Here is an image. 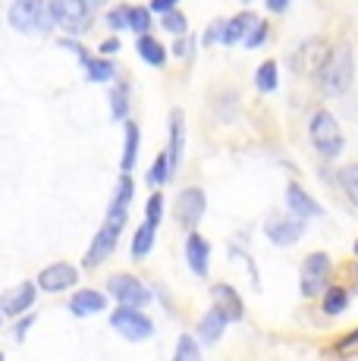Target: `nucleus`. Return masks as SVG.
<instances>
[{
	"instance_id": "dca6fc26",
	"label": "nucleus",
	"mask_w": 358,
	"mask_h": 361,
	"mask_svg": "<svg viewBox=\"0 0 358 361\" xmlns=\"http://www.w3.org/2000/svg\"><path fill=\"white\" fill-rule=\"evenodd\" d=\"M208 258H211V245L198 233H189V239H185V261H189L192 274L195 276L208 274Z\"/></svg>"
},
{
	"instance_id": "7ed1b4c3",
	"label": "nucleus",
	"mask_w": 358,
	"mask_h": 361,
	"mask_svg": "<svg viewBox=\"0 0 358 361\" xmlns=\"http://www.w3.org/2000/svg\"><path fill=\"white\" fill-rule=\"evenodd\" d=\"M110 327L120 333L129 343H144V339L154 336V324L148 314H142V308L135 305H120V308L110 314Z\"/></svg>"
},
{
	"instance_id": "f03ea898",
	"label": "nucleus",
	"mask_w": 358,
	"mask_h": 361,
	"mask_svg": "<svg viewBox=\"0 0 358 361\" xmlns=\"http://www.w3.org/2000/svg\"><path fill=\"white\" fill-rule=\"evenodd\" d=\"M355 75V60H352V47L340 44L333 54L327 57V66L321 69V85L327 94H346L352 85Z\"/></svg>"
},
{
	"instance_id": "e433bc0d",
	"label": "nucleus",
	"mask_w": 358,
	"mask_h": 361,
	"mask_svg": "<svg viewBox=\"0 0 358 361\" xmlns=\"http://www.w3.org/2000/svg\"><path fill=\"white\" fill-rule=\"evenodd\" d=\"M220 38H223V23L217 19V23H211L208 32H204V44H214V41H220Z\"/></svg>"
},
{
	"instance_id": "393cba45",
	"label": "nucleus",
	"mask_w": 358,
	"mask_h": 361,
	"mask_svg": "<svg viewBox=\"0 0 358 361\" xmlns=\"http://www.w3.org/2000/svg\"><path fill=\"white\" fill-rule=\"evenodd\" d=\"M110 116H113L116 123L129 120V85L123 82V85H116L113 92H110Z\"/></svg>"
},
{
	"instance_id": "c756f323",
	"label": "nucleus",
	"mask_w": 358,
	"mask_h": 361,
	"mask_svg": "<svg viewBox=\"0 0 358 361\" xmlns=\"http://www.w3.org/2000/svg\"><path fill=\"white\" fill-rule=\"evenodd\" d=\"M167 179H173V173H170V161H167V154H161L154 161V166L148 170V185H154V189H161Z\"/></svg>"
},
{
	"instance_id": "5701e85b",
	"label": "nucleus",
	"mask_w": 358,
	"mask_h": 361,
	"mask_svg": "<svg viewBox=\"0 0 358 361\" xmlns=\"http://www.w3.org/2000/svg\"><path fill=\"white\" fill-rule=\"evenodd\" d=\"M139 57H142L148 66H157V69H161L163 63H167V47H163L157 38H151V32H148V35H139Z\"/></svg>"
},
{
	"instance_id": "58836bf2",
	"label": "nucleus",
	"mask_w": 358,
	"mask_h": 361,
	"mask_svg": "<svg viewBox=\"0 0 358 361\" xmlns=\"http://www.w3.org/2000/svg\"><path fill=\"white\" fill-rule=\"evenodd\" d=\"M173 51L179 54V57H189V51H192V38H189V35H179V41H176Z\"/></svg>"
},
{
	"instance_id": "ddd939ff",
	"label": "nucleus",
	"mask_w": 358,
	"mask_h": 361,
	"mask_svg": "<svg viewBox=\"0 0 358 361\" xmlns=\"http://www.w3.org/2000/svg\"><path fill=\"white\" fill-rule=\"evenodd\" d=\"M132 195H135V185H132V179H129V173H123V179H120V185H116L113 201H110L107 217H104V220H113V224L126 226V220H129V204H132Z\"/></svg>"
},
{
	"instance_id": "cd10ccee",
	"label": "nucleus",
	"mask_w": 358,
	"mask_h": 361,
	"mask_svg": "<svg viewBox=\"0 0 358 361\" xmlns=\"http://www.w3.org/2000/svg\"><path fill=\"white\" fill-rule=\"evenodd\" d=\"M346 305H349L346 289H340V286L327 289V295H323V311H327V314H340V311H346Z\"/></svg>"
},
{
	"instance_id": "aec40b11",
	"label": "nucleus",
	"mask_w": 358,
	"mask_h": 361,
	"mask_svg": "<svg viewBox=\"0 0 358 361\" xmlns=\"http://www.w3.org/2000/svg\"><path fill=\"white\" fill-rule=\"evenodd\" d=\"M226 324H230V317H226L223 311H220L217 305H214V308H211L208 314H204L202 321H198V336H202L204 343H217V339L223 336Z\"/></svg>"
},
{
	"instance_id": "1a4fd4ad",
	"label": "nucleus",
	"mask_w": 358,
	"mask_h": 361,
	"mask_svg": "<svg viewBox=\"0 0 358 361\" xmlns=\"http://www.w3.org/2000/svg\"><path fill=\"white\" fill-rule=\"evenodd\" d=\"M204 207H208V198L202 189H183L176 198V220L185 230H195L198 220L204 217Z\"/></svg>"
},
{
	"instance_id": "ea45409f",
	"label": "nucleus",
	"mask_w": 358,
	"mask_h": 361,
	"mask_svg": "<svg viewBox=\"0 0 358 361\" xmlns=\"http://www.w3.org/2000/svg\"><path fill=\"white\" fill-rule=\"evenodd\" d=\"M116 51H120V38H107L101 44V54H116Z\"/></svg>"
},
{
	"instance_id": "c9c22d12",
	"label": "nucleus",
	"mask_w": 358,
	"mask_h": 361,
	"mask_svg": "<svg viewBox=\"0 0 358 361\" xmlns=\"http://www.w3.org/2000/svg\"><path fill=\"white\" fill-rule=\"evenodd\" d=\"M32 324H35V314H25L23 321H19L16 327H13V339H16V343H23V339H25V333H29Z\"/></svg>"
},
{
	"instance_id": "f704fd0d",
	"label": "nucleus",
	"mask_w": 358,
	"mask_h": 361,
	"mask_svg": "<svg viewBox=\"0 0 358 361\" xmlns=\"http://www.w3.org/2000/svg\"><path fill=\"white\" fill-rule=\"evenodd\" d=\"M264 38H267V25L261 23H254V29L249 32V38H245V47H258V44H264Z\"/></svg>"
},
{
	"instance_id": "6e6552de",
	"label": "nucleus",
	"mask_w": 358,
	"mask_h": 361,
	"mask_svg": "<svg viewBox=\"0 0 358 361\" xmlns=\"http://www.w3.org/2000/svg\"><path fill=\"white\" fill-rule=\"evenodd\" d=\"M79 283V270L66 261H57V264H47L44 270L38 274V289L41 293H66Z\"/></svg>"
},
{
	"instance_id": "4c0bfd02",
	"label": "nucleus",
	"mask_w": 358,
	"mask_h": 361,
	"mask_svg": "<svg viewBox=\"0 0 358 361\" xmlns=\"http://www.w3.org/2000/svg\"><path fill=\"white\" fill-rule=\"evenodd\" d=\"M176 6H179V0H151L148 10L151 13H170V10H176Z\"/></svg>"
},
{
	"instance_id": "b1692460",
	"label": "nucleus",
	"mask_w": 358,
	"mask_h": 361,
	"mask_svg": "<svg viewBox=\"0 0 358 361\" xmlns=\"http://www.w3.org/2000/svg\"><path fill=\"white\" fill-rule=\"evenodd\" d=\"M85 75H88V82H94V85H104V82H110L116 75V66H113V60H88L85 63Z\"/></svg>"
},
{
	"instance_id": "f3484780",
	"label": "nucleus",
	"mask_w": 358,
	"mask_h": 361,
	"mask_svg": "<svg viewBox=\"0 0 358 361\" xmlns=\"http://www.w3.org/2000/svg\"><path fill=\"white\" fill-rule=\"evenodd\" d=\"M139 123L123 120V157H120V173H129L139 164Z\"/></svg>"
},
{
	"instance_id": "4be33fe9",
	"label": "nucleus",
	"mask_w": 358,
	"mask_h": 361,
	"mask_svg": "<svg viewBox=\"0 0 358 361\" xmlns=\"http://www.w3.org/2000/svg\"><path fill=\"white\" fill-rule=\"evenodd\" d=\"M154 239H157V224H151V220H144V224L135 230L132 235V248H129V255H132L135 261L148 258L151 248H154Z\"/></svg>"
},
{
	"instance_id": "39448f33",
	"label": "nucleus",
	"mask_w": 358,
	"mask_h": 361,
	"mask_svg": "<svg viewBox=\"0 0 358 361\" xmlns=\"http://www.w3.org/2000/svg\"><path fill=\"white\" fill-rule=\"evenodd\" d=\"M311 145L321 151L323 157H336L342 151V132L340 123L333 120L330 110H318L311 120Z\"/></svg>"
},
{
	"instance_id": "4468645a",
	"label": "nucleus",
	"mask_w": 358,
	"mask_h": 361,
	"mask_svg": "<svg viewBox=\"0 0 358 361\" xmlns=\"http://www.w3.org/2000/svg\"><path fill=\"white\" fill-rule=\"evenodd\" d=\"M70 311L75 317H94L101 311H107V293H98V289H79L70 298Z\"/></svg>"
},
{
	"instance_id": "bb28decb",
	"label": "nucleus",
	"mask_w": 358,
	"mask_h": 361,
	"mask_svg": "<svg viewBox=\"0 0 358 361\" xmlns=\"http://www.w3.org/2000/svg\"><path fill=\"white\" fill-rule=\"evenodd\" d=\"M340 185H342V192L349 195V201L358 207V164L342 166L340 170Z\"/></svg>"
},
{
	"instance_id": "79ce46f5",
	"label": "nucleus",
	"mask_w": 358,
	"mask_h": 361,
	"mask_svg": "<svg viewBox=\"0 0 358 361\" xmlns=\"http://www.w3.org/2000/svg\"><path fill=\"white\" fill-rule=\"evenodd\" d=\"M82 4H88V6H92V10H98V6H104L107 0H82Z\"/></svg>"
},
{
	"instance_id": "20e7f679",
	"label": "nucleus",
	"mask_w": 358,
	"mask_h": 361,
	"mask_svg": "<svg viewBox=\"0 0 358 361\" xmlns=\"http://www.w3.org/2000/svg\"><path fill=\"white\" fill-rule=\"evenodd\" d=\"M54 13V23L70 35H85L94 23V10L82 0H47Z\"/></svg>"
},
{
	"instance_id": "c85d7f7f",
	"label": "nucleus",
	"mask_w": 358,
	"mask_h": 361,
	"mask_svg": "<svg viewBox=\"0 0 358 361\" xmlns=\"http://www.w3.org/2000/svg\"><path fill=\"white\" fill-rule=\"evenodd\" d=\"M198 355H202V349H198L195 336H189V333H183V336H179V343H176L173 358H176V361H198Z\"/></svg>"
},
{
	"instance_id": "2eb2a0df",
	"label": "nucleus",
	"mask_w": 358,
	"mask_h": 361,
	"mask_svg": "<svg viewBox=\"0 0 358 361\" xmlns=\"http://www.w3.org/2000/svg\"><path fill=\"white\" fill-rule=\"evenodd\" d=\"M183 148H185V123H183V110L170 114V148H167V161H170V173H179L183 164Z\"/></svg>"
},
{
	"instance_id": "c03bdc74",
	"label": "nucleus",
	"mask_w": 358,
	"mask_h": 361,
	"mask_svg": "<svg viewBox=\"0 0 358 361\" xmlns=\"http://www.w3.org/2000/svg\"><path fill=\"white\" fill-rule=\"evenodd\" d=\"M355 252H358V242H355Z\"/></svg>"
},
{
	"instance_id": "423d86ee",
	"label": "nucleus",
	"mask_w": 358,
	"mask_h": 361,
	"mask_svg": "<svg viewBox=\"0 0 358 361\" xmlns=\"http://www.w3.org/2000/svg\"><path fill=\"white\" fill-rule=\"evenodd\" d=\"M107 295H113L120 305H135V308H144V305L151 302V289L132 274H113L110 276Z\"/></svg>"
},
{
	"instance_id": "37998d69",
	"label": "nucleus",
	"mask_w": 358,
	"mask_h": 361,
	"mask_svg": "<svg viewBox=\"0 0 358 361\" xmlns=\"http://www.w3.org/2000/svg\"><path fill=\"white\" fill-rule=\"evenodd\" d=\"M0 321H4V308H0Z\"/></svg>"
},
{
	"instance_id": "a878e982",
	"label": "nucleus",
	"mask_w": 358,
	"mask_h": 361,
	"mask_svg": "<svg viewBox=\"0 0 358 361\" xmlns=\"http://www.w3.org/2000/svg\"><path fill=\"white\" fill-rule=\"evenodd\" d=\"M277 82H280V75H277V63H273V60H267V63L258 66V73H254V85H258V92H273Z\"/></svg>"
},
{
	"instance_id": "a19ab883",
	"label": "nucleus",
	"mask_w": 358,
	"mask_h": 361,
	"mask_svg": "<svg viewBox=\"0 0 358 361\" xmlns=\"http://www.w3.org/2000/svg\"><path fill=\"white\" fill-rule=\"evenodd\" d=\"M264 4H267V10H273V13H286L289 0H264Z\"/></svg>"
},
{
	"instance_id": "f8f14e48",
	"label": "nucleus",
	"mask_w": 358,
	"mask_h": 361,
	"mask_svg": "<svg viewBox=\"0 0 358 361\" xmlns=\"http://www.w3.org/2000/svg\"><path fill=\"white\" fill-rule=\"evenodd\" d=\"M35 295H38V283H19V286L6 289L0 295V308L10 317H23V311H29L35 305Z\"/></svg>"
},
{
	"instance_id": "0eeeda50",
	"label": "nucleus",
	"mask_w": 358,
	"mask_h": 361,
	"mask_svg": "<svg viewBox=\"0 0 358 361\" xmlns=\"http://www.w3.org/2000/svg\"><path fill=\"white\" fill-rule=\"evenodd\" d=\"M120 235H123V226L120 224H113V220H104L101 224V230L94 233V239H92V245H88V252H85V267L88 270H94L98 264H104L110 255H113V248H116V242H120Z\"/></svg>"
},
{
	"instance_id": "72a5a7b5",
	"label": "nucleus",
	"mask_w": 358,
	"mask_h": 361,
	"mask_svg": "<svg viewBox=\"0 0 358 361\" xmlns=\"http://www.w3.org/2000/svg\"><path fill=\"white\" fill-rule=\"evenodd\" d=\"M107 25H110L113 32L129 29V6H116V10H110V13H107Z\"/></svg>"
},
{
	"instance_id": "2f4dec72",
	"label": "nucleus",
	"mask_w": 358,
	"mask_h": 361,
	"mask_svg": "<svg viewBox=\"0 0 358 361\" xmlns=\"http://www.w3.org/2000/svg\"><path fill=\"white\" fill-rule=\"evenodd\" d=\"M161 25H163V32H170V35H185L189 32V23H185V16L179 10H170V13H161Z\"/></svg>"
},
{
	"instance_id": "9d476101",
	"label": "nucleus",
	"mask_w": 358,
	"mask_h": 361,
	"mask_svg": "<svg viewBox=\"0 0 358 361\" xmlns=\"http://www.w3.org/2000/svg\"><path fill=\"white\" fill-rule=\"evenodd\" d=\"M330 276V258L323 252L308 255L305 267H302V295H318L323 286H327Z\"/></svg>"
},
{
	"instance_id": "f257e3e1",
	"label": "nucleus",
	"mask_w": 358,
	"mask_h": 361,
	"mask_svg": "<svg viewBox=\"0 0 358 361\" xmlns=\"http://www.w3.org/2000/svg\"><path fill=\"white\" fill-rule=\"evenodd\" d=\"M10 25L23 35H51L57 23L47 0H13Z\"/></svg>"
},
{
	"instance_id": "9b49d317",
	"label": "nucleus",
	"mask_w": 358,
	"mask_h": 361,
	"mask_svg": "<svg viewBox=\"0 0 358 361\" xmlns=\"http://www.w3.org/2000/svg\"><path fill=\"white\" fill-rule=\"evenodd\" d=\"M267 239L273 242V245H295V242L302 239V233H305V224H302V217H271L264 226Z\"/></svg>"
},
{
	"instance_id": "a211bd4d",
	"label": "nucleus",
	"mask_w": 358,
	"mask_h": 361,
	"mask_svg": "<svg viewBox=\"0 0 358 361\" xmlns=\"http://www.w3.org/2000/svg\"><path fill=\"white\" fill-rule=\"evenodd\" d=\"M286 207L295 217H314V214H321V204L302 185H286Z\"/></svg>"
},
{
	"instance_id": "412c9836",
	"label": "nucleus",
	"mask_w": 358,
	"mask_h": 361,
	"mask_svg": "<svg viewBox=\"0 0 358 361\" xmlns=\"http://www.w3.org/2000/svg\"><path fill=\"white\" fill-rule=\"evenodd\" d=\"M254 23H258V16L254 13H239L236 19H230V23H223V44H236V41H245L249 38V32L254 29Z\"/></svg>"
},
{
	"instance_id": "6ab92c4d",
	"label": "nucleus",
	"mask_w": 358,
	"mask_h": 361,
	"mask_svg": "<svg viewBox=\"0 0 358 361\" xmlns=\"http://www.w3.org/2000/svg\"><path fill=\"white\" fill-rule=\"evenodd\" d=\"M211 295H214V305L230 321H242V298L236 295V289L226 286V283H217V286L211 289Z\"/></svg>"
},
{
	"instance_id": "473e14b6",
	"label": "nucleus",
	"mask_w": 358,
	"mask_h": 361,
	"mask_svg": "<svg viewBox=\"0 0 358 361\" xmlns=\"http://www.w3.org/2000/svg\"><path fill=\"white\" fill-rule=\"evenodd\" d=\"M161 217H163V195H161V192H154V195L148 198V204H144V220L161 224Z\"/></svg>"
},
{
	"instance_id": "7c9ffc66",
	"label": "nucleus",
	"mask_w": 358,
	"mask_h": 361,
	"mask_svg": "<svg viewBox=\"0 0 358 361\" xmlns=\"http://www.w3.org/2000/svg\"><path fill=\"white\" fill-rule=\"evenodd\" d=\"M129 29L135 35H148L151 32V10H144V6H129Z\"/></svg>"
}]
</instances>
